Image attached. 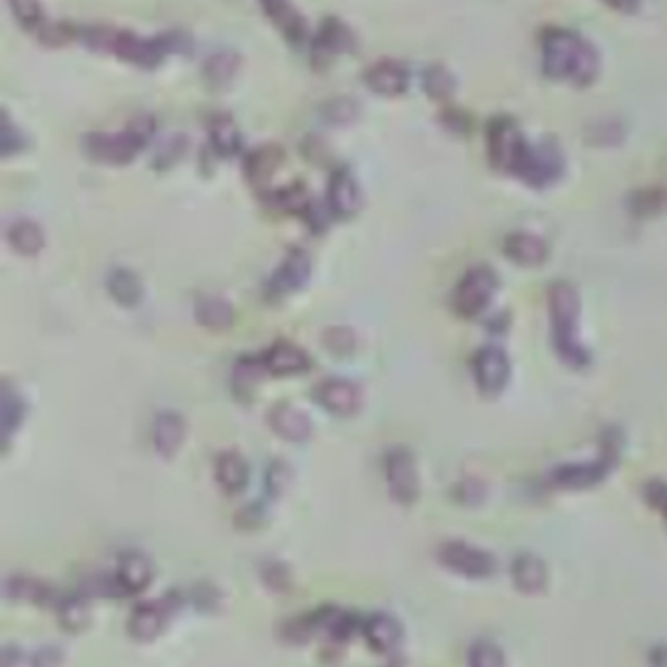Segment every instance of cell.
I'll use <instances>...</instances> for the list:
<instances>
[{
  "label": "cell",
  "mask_w": 667,
  "mask_h": 667,
  "mask_svg": "<svg viewBox=\"0 0 667 667\" xmlns=\"http://www.w3.org/2000/svg\"><path fill=\"white\" fill-rule=\"evenodd\" d=\"M355 47V36L353 32L339 22L337 18H329L323 22V26L317 32V38L313 42V49L319 57H333L345 51H353Z\"/></svg>",
  "instance_id": "19"
},
{
  "label": "cell",
  "mask_w": 667,
  "mask_h": 667,
  "mask_svg": "<svg viewBox=\"0 0 667 667\" xmlns=\"http://www.w3.org/2000/svg\"><path fill=\"white\" fill-rule=\"evenodd\" d=\"M548 306L554 349L566 364L583 368L589 362V355L579 341L581 302L578 290L568 282H556L548 292Z\"/></svg>",
  "instance_id": "3"
},
{
  "label": "cell",
  "mask_w": 667,
  "mask_h": 667,
  "mask_svg": "<svg viewBox=\"0 0 667 667\" xmlns=\"http://www.w3.org/2000/svg\"><path fill=\"white\" fill-rule=\"evenodd\" d=\"M182 439H184V421H182V417L173 413V411L161 413L155 421V433H153V441H155L157 452L163 458L175 456Z\"/></svg>",
  "instance_id": "24"
},
{
  "label": "cell",
  "mask_w": 667,
  "mask_h": 667,
  "mask_svg": "<svg viewBox=\"0 0 667 667\" xmlns=\"http://www.w3.org/2000/svg\"><path fill=\"white\" fill-rule=\"evenodd\" d=\"M210 137H212L214 149L223 157L235 155L241 147V135H239L235 122L229 116H218L210 124Z\"/></svg>",
  "instance_id": "30"
},
{
  "label": "cell",
  "mask_w": 667,
  "mask_h": 667,
  "mask_svg": "<svg viewBox=\"0 0 667 667\" xmlns=\"http://www.w3.org/2000/svg\"><path fill=\"white\" fill-rule=\"evenodd\" d=\"M284 153L274 147V145H267L257 149L249 159H247V177L255 184V186H263L268 178L272 177V173L278 169V165L282 163Z\"/></svg>",
  "instance_id": "27"
},
{
  "label": "cell",
  "mask_w": 667,
  "mask_h": 667,
  "mask_svg": "<svg viewBox=\"0 0 667 667\" xmlns=\"http://www.w3.org/2000/svg\"><path fill=\"white\" fill-rule=\"evenodd\" d=\"M511 376V362L497 347H486L474 358V378L482 394L497 396Z\"/></svg>",
  "instance_id": "9"
},
{
  "label": "cell",
  "mask_w": 667,
  "mask_h": 667,
  "mask_svg": "<svg viewBox=\"0 0 667 667\" xmlns=\"http://www.w3.org/2000/svg\"><path fill=\"white\" fill-rule=\"evenodd\" d=\"M24 415V403L20 396L8 386H2V396H0V423H2V437L8 441V437L18 429L20 421Z\"/></svg>",
  "instance_id": "32"
},
{
  "label": "cell",
  "mask_w": 667,
  "mask_h": 667,
  "mask_svg": "<svg viewBox=\"0 0 667 667\" xmlns=\"http://www.w3.org/2000/svg\"><path fill=\"white\" fill-rule=\"evenodd\" d=\"M364 638L378 654H388L401 642V626L394 617L378 613L364 623Z\"/></svg>",
  "instance_id": "18"
},
{
  "label": "cell",
  "mask_w": 667,
  "mask_h": 667,
  "mask_svg": "<svg viewBox=\"0 0 667 667\" xmlns=\"http://www.w3.org/2000/svg\"><path fill=\"white\" fill-rule=\"evenodd\" d=\"M327 347L339 355L349 353L353 349V335L347 329H333L327 335Z\"/></svg>",
  "instance_id": "39"
},
{
  "label": "cell",
  "mask_w": 667,
  "mask_h": 667,
  "mask_svg": "<svg viewBox=\"0 0 667 667\" xmlns=\"http://www.w3.org/2000/svg\"><path fill=\"white\" fill-rule=\"evenodd\" d=\"M423 83H425L427 94L431 98H439V100L448 98L452 94V90H454V81H452V77L446 73L443 67H431V69H427Z\"/></svg>",
  "instance_id": "35"
},
{
  "label": "cell",
  "mask_w": 667,
  "mask_h": 667,
  "mask_svg": "<svg viewBox=\"0 0 667 667\" xmlns=\"http://www.w3.org/2000/svg\"><path fill=\"white\" fill-rule=\"evenodd\" d=\"M505 255L521 267H538L548 259V245L533 233H513L505 239Z\"/></svg>",
  "instance_id": "17"
},
{
  "label": "cell",
  "mask_w": 667,
  "mask_h": 667,
  "mask_svg": "<svg viewBox=\"0 0 667 667\" xmlns=\"http://www.w3.org/2000/svg\"><path fill=\"white\" fill-rule=\"evenodd\" d=\"M652 662H654L656 666H667V648L656 650V656L652 658Z\"/></svg>",
  "instance_id": "43"
},
{
  "label": "cell",
  "mask_w": 667,
  "mask_h": 667,
  "mask_svg": "<svg viewBox=\"0 0 667 667\" xmlns=\"http://www.w3.org/2000/svg\"><path fill=\"white\" fill-rule=\"evenodd\" d=\"M495 290H497V276L493 270L488 267L472 268L458 282L452 306L462 317H476L490 306Z\"/></svg>",
  "instance_id": "6"
},
{
  "label": "cell",
  "mask_w": 667,
  "mask_h": 667,
  "mask_svg": "<svg viewBox=\"0 0 667 667\" xmlns=\"http://www.w3.org/2000/svg\"><path fill=\"white\" fill-rule=\"evenodd\" d=\"M317 401L331 413L349 417L360 409L362 396L353 382L347 380H327L315 390Z\"/></svg>",
  "instance_id": "12"
},
{
  "label": "cell",
  "mask_w": 667,
  "mask_h": 667,
  "mask_svg": "<svg viewBox=\"0 0 667 667\" xmlns=\"http://www.w3.org/2000/svg\"><path fill=\"white\" fill-rule=\"evenodd\" d=\"M329 206L337 218H351L360 208V188L349 171H337L329 180Z\"/></svg>",
  "instance_id": "15"
},
{
  "label": "cell",
  "mask_w": 667,
  "mask_h": 667,
  "mask_svg": "<svg viewBox=\"0 0 667 667\" xmlns=\"http://www.w3.org/2000/svg\"><path fill=\"white\" fill-rule=\"evenodd\" d=\"M40 593H44V589H38V585L34 581H14V595L16 597H26V599H34L38 601L40 599Z\"/></svg>",
  "instance_id": "41"
},
{
  "label": "cell",
  "mask_w": 667,
  "mask_h": 667,
  "mask_svg": "<svg viewBox=\"0 0 667 667\" xmlns=\"http://www.w3.org/2000/svg\"><path fill=\"white\" fill-rule=\"evenodd\" d=\"M491 163L495 169L542 188L562 173V159L554 147H531L509 118H499L488 134Z\"/></svg>",
  "instance_id": "1"
},
{
  "label": "cell",
  "mask_w": 667,
  "mask_h": 667,
  "mask_svg": "<svg viewBox=\"0 0 667 667\" xmlns=\"http://www.w3.org/2000/svg\"><path fill=\"white\" fill-rule=\"evenodd\" d=\"M542 69L554 81L578 87L591 85L599 75V55L579 34L564 28H548L540 38Z\"/></svg>",
  "instance_id": "2"
},
{
  "label": "cell",
  "mask_w": 667,
  "mask_h": 667,
  "mask_svg": "<svg viewBox=\"0 0 667 667\" xmlns=\"http://www.w3.org/2000/svg\"><path fill=\"white\" fill-rule=\"evenodd\" d=\"M276 204L284 210L292 212H304L308 208V194L302 186L294 184L292 188H286L276 194Z\"/></svg>",
  "instance_id": "38"
},
{
  "label": "cell",
  "mask_w": 667,
  "mask_h": 667,
  "mask_svg": "<svg viewBox=\"0 0 667 667\" xmlns=\"http://www.w3.org/2000/svg\"><path fill=\"white\" fill-rule=\"evenodd\" d=\"M386 478L392 497L409 505L419 495V480L415 470V460L407 448H392L386 456Z\"/></svg>",
  "instance_id": "8"
},
{
  "label": "cell",
  "mask_w": 667,
  "mask_h": 667,
  "mask_svg": "<svg viewBox=\"0 0 667 667\" xmlns=\"http://www.w3.org/2000/svg\"><path fill=\"white\" fill-rule=\"evenodd\" d=\"M364 83L368 89L382 96H401L409 87V71L398 61L374 63L364 73Z\"/></svg>",
  "instance_id": "13"
},
{
  "label": "cell",
  "mask_w": 667,
  "mask_h": 667,
  "mask_svg": "<svg viewBox=\"0 0 667 667\" xmlns=\"http://www.w3.org/2000/svg\"><path fill=\"white\" fill-rule=\"evenodd\" d=\"M20 135L16 134V130H12V126L8 124V118L4 114L2 118V155H10V151H16L20 145Z\"/></svg>",
  "instance_id": "40"
},
{
  "label": "cell",
  "mask_w": 667,
  "mask_h": 667,
  "mask_svg": "<svg viewBox=\"0 0 667 667\" xmlns=\"http://www.w3.org/2000/svg\"><path fill=\"white\" fill-rule=\"evenodd\" d=\"M261 4L268 18L290 42L300 44L306 38V20L288 0H261Z\"/></svg>",
  "instance_id": "20"
},
{
  "label": "cell",
  "mask_w": 667,
  "mask_h": 667,
  "mask_svg": "<svg viewBox=\"0 0 667 667\" xmlns=\"http://www.w3.org/2000/svg\"><path fill=\"white\" fill-rule=\"evenodd\" d=\"M270 427L286 441L302 443L312 435L310 417L290 403H280L270 413Z\"/></svg>",
  "instance_id": "14"
},
{
  "label": "cell",
  "mask_w": 667,
  "mask_h": 667,
  "mask_svg": "<svg viewBox=\"0 0 667 667\" xmlns=\"http://www.w3.org/2000/svg\"><path fill=\"white\" fill-rule=\"evenodd\" d=\"M312 274L310 257L304 251H292L270 280V292L274 296H288L306 286Z\"/></svg>",
  "instance_id": "11"
},
{
  "label": "cell",
  "mask_w": 667,
  "mask_h": 667,
  "mask_svg": "<svg viewBox=\"0 0 667 667\" xmlns=\"http://www.w3.org/2000/svg\"><path fill=\"white\" fill-rule=\"evenodd\" d=\"M59 619H61V624L67 630L79 632V630H83L89 624V607L81 599H69V601H65L61 605Z\"/></svg>",
  "instance_id": "34"
},
{
  "label": "cell",
  "mask_w": 667,
  "mask_h": 667,
  "mask_svg": "<svg viewBox=\"0 0 667 667\" xmlns=\"http://www.w3.org/2000/svg\"><path fill=\"white\" fill-rule=\"evenodd\" d=\"M615 458L611 454L601 456L595 462H583V464H568L552 474V482L558 488L564 490H583L599 484L611 470Z\"/></svg>",
  "instance_id": "10"
},
{
  "label": "cell",
  "mask_w": 667,
  "mask_h": 667,
  "mask_svg": "<svg viewBox=\"0 0 667 667\" xmlns=\"http://www.w3.org/2000/svg\"><path fill=\"white\" fill-rule=\"evenodd\" d=\"M165 623H167V609L161 603H143L132 613L128 630L135 640L147 642L159 636Z\"/></svg>",
  "instance_id": "21"
},
{
  "label": "cell",
  "mask_w": 667,
  "mask_h": 667,
  "mask_svg": "<svg viewBox=\"0 0 667 667\" xmlns=\"http://www.w3.org/2000/svg\"><path fill=\"white\" fill-rule=\"evenodd\" d=\"M216 478L225 493L237 495L249 482L247 462L237 452H223L216 464Z\"/></svg>",
  "instance_id": "23"
},
{
  "label": "cell",
  "mask_w": 667,
  "mask_h": 667,
  "mask_svg": "<svg viewBox=\"0 0 667 667\" xmlns=\"http://www.w3.org/2000/svg\"><path fill=\"white\" fill-rule=\"evenodd\" d=\"M108 288H110V294L122 306H128V308L137 306L141 302V296H143V288H141L139 278L135 276L132 270H126V268H118L110 274Z\"/></svg>",
  "instance_id": "28"
},
{
  "label": "cell",
  "mask_w": 667,
  "mask_h": 667,
  "mask_svg": "<svg viewBox=\"0 0 667 667\" xmlns=\"http://www.w3.org/2000/svg\"><path fill=\"white\" fill-rule=\"evenodd\" d=\"M10 8L16 20L26 28H34L42 20L40 0H10Z\"/></svg>",
  "instance_id": "37"
},
{
  "label": "cell",
  "mask_w": 667,
  "mask_h": 667,
  "mask_svg": "<svg viewBox=\"0 0 667 667\" xmlns=\"http://www.w3.org/2000/svg\"><path fill=\"white\" fill-rule=\"evenodd\" d=\"M607 4H611L613 8L621 10V12H634L640 4V0H607Z\"/></svg>",
  "instance_id": "42"
},
{
  "label": "cell",
  "mask_w": 667,
  "mask_h": 667,
  "mask_svg": "<svg viewBox=\"0 0 667 667\" xmlns=\"http://www.w3.org/2000/svg\"><path fill=\"white\" fill-rule=\"evenodd\" d=\"M8 239L12 247L22 255H36L44 247V233L34 222L22 220L10 227Z\"/></svg>",
  "instance_id": "29"
},
{
  "label": "cell",
  "mask_w": 667,
  "mask_h": 667,
  "mask_svg": "<svg viewBox=\"0 0 667 667\" xmlns=\"http://www.w3.org/2000/svg\"><path fill=\"white\" fill-rule=\"evenodd\" d=\"M153 134L151 118H137L124 134H92L87 137V153L106 165H126L145 147Z\"/></svg>",
  "instance_id": "5"
},
{
  "label": "cell",
  "mask_w": 667,
  "mask_h": 667,
  "mask_svg": "<svg viewBox=\"0 0 667 667\" xmlns=\"http://www.w3.org/2000/svg\"><path fill=\"white\" fill-rule=\"evenodd\" d=\"M470 664L480 667H499L505 664L503 654L491 642H478L470 650Z\"/></svg>",
  "instance_id": "36"
},
{
  "label": "cell",
  "mask_w": 667,
  "mask_h": 667,
  "mask_svg": "<svg viewBox=\"0 0 667 667\" xmlns=\"http://www.w3.org/2000/svg\"><path fill=\"white\" fill-rule=\"evenodd\" d=\"M237 65H239V57L231 51H222V53H216L208 59L206 67H204V73L208 77L210 83H216V85H223L227 83L235 71H237Z\"/></svg>",
  "instance_id": "33"
},
{
  "label": "cell",
  "mask_w": 667,
  "mask_h": 667,
  "mask_svg": "<svg viewBox=\"0 0 667 667\" xmlns=\"http://www.w3.org/2000/svg\"><path fill=\"white\" fill-rule=\"evenodd\" d=\"M151 578H153V570H151V564L145 556L128 554L120 560L116 581H118V587L122 591L139 593L151 583Z\"/></svg>",
  "instance_id": "22"
},
{
  "label": "cell",
  "mask_w": 667,
  "mask_h": 667,
  "mask_svg": "<svg viewBox=\"0 0 667 667\" xmlns=\"http://www.w3.org/2000/svg\"><path fill=\"white\" fill-rule=\"evenodd\" d=\"M263 364L268 374L272 376H292L306 372L312 360L296 345L276 343L274 347L268 349L267 355L263 356Z\"/></svg>",
  "instance_id": "16"
},
{
  "label": "cell",
  "mask_w": 667,
  "mask_h": 667,
  "mask_svg": "<svg viewBox=\"0 0 667 667\" xmlns=\"http://www.w3.org/2000/svg\"><path fill=\"white\" fill-rule=\"evenodd\" d=\"M313 630L323 634L329 640L345 642L351 638L355 630V621L351 615L339 611V609H323L315 615L312 623Z\"/></svg>",
  "instance_id": "26"
},
{
  "label": "cell",
  "mask_w": 667,
  "mask_h": 667,
  "mask_svg": "<svg viewBox=\"0 0 667 667\" xmlns=\"http://www.w3.org/2000/svg\"><path fill=\"white\" fill-rule=\"evenodd\" d=\"M87 44L94 49H110L122 61L134 63L137 67H155L161 63L167 51L178 47V36H167L159 40H141L132 32H108L92 30L87 34Z\"/></svg>",
  "instance_id": "4"
},
{
  "label": "cell",
  "mask_w": 667,
  "mask_h": 667,
  "mask_svg": "<svg viewBox=\"0 0 667 667\" xmlns=\"http://www.w3.org/2000/svg\"><path fill=\"white\" fill-rule=\"evenodd\" d=\"M513 581L519 591L527 595H536L544 591L546 581H548V572L542 560L536 556H519L513 564Z\"/></svg>",
  "instance_id": "25"
},
{
  "label": "cell",
  "mask_w": 667,
  "mask_h": 667,
  "mask_svg": "<svg viewBox=\"0 0 667 667\" xmlns=\"http://www.w3.org/2000/svg\"><path fill=\"white\" fill-rule=\"evenodd\" d=\"M439 558L448 570L464 578H488L495 570V560L488 552L464 542H446L439 552Z\"/></svg>",
  "instance_id": "7"
},
{
  "label": "cell",
  "mask_w": 667,
  "mask_h": 667,
  "mask_svg": "<svg viewBox=\"0 0 667 667\" xmlns=\"http://www.w3.org/2000/svg\"><path fill=\"white\" fill-rule=\"evenodd\" d=\"M196 317L210 329H227L233 323V310L220 298H204L196 306Z\"/></svg>",
  "instance_id": "31"
}]
</instances>
